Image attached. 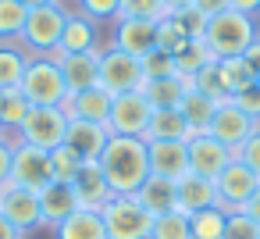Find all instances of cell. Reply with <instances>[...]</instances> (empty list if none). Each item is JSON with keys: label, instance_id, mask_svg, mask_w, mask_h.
<instances>
[{"label": "cell", "instance_id": "cell-54", "mask_svg": "<svg viewBox=\"0 0 260 239\" xmlns=\"http://www.w3.org/2000/svg\"><path fill=\"white\" fill-rule=\"evenodd\" d=\"M256 82H260V79H256Z\"/></svg>", "mask_w": 260, "mask_h": 239}, {"label": "cell", "instance_id": "cell-46", "mask_svg": "<svg viewBox=\"0 0 260 239\" xmlns=\"http://www.w3.org/2000/svg\"><path fill=\"white\" fill-rule=\"evenodd\" d=\"M192 8H196L203 18H210V15H221V11H228V0H192Z\"/></svg>", "mask_w": 260, "mask_h": 239}, {"label": "cell", "instance_id": "cell-37", "mask_svg": "<svg viewBox=\"0 0 260 239\" xmlns=\"http://www.w3.org/2000/svg\"><path fill=\"white\" fill-rule=\"evenodd\" d=\"M82 164H86V161H79V157H75V154H72L64 143H61L57 150H50V175H54V182H64V186H72Z\"/></svg>", "mask_w": 260, "mask_h": 239}, {"label": "cell", "instance_id": "cell-24", "mask_svg": "<svg viewBox=\"0 0 260 239\" xmlns=\"http://www.w3.org/2000/svg\"><path fill=\"white\" fill-rule=\"evenodd\" d=\"M79 211V200H75V189L64 186V182H50L43 193H40V214H43V225H61L68 214Z\"/></svg>", "mask_w": 260, "mask_h": 239}, {"label": "cell", "instance_id": "cell-10", "mask_svg": "<svg viewBox=\"0 0 260 239\" xmlns=\"http://www.w3.org/2000/svg\"><path fill=\"white\" fill-rule=\"evenodd\" d=\"M185 150H189V171L200 175V178H210V182L235 161V154H232L228 146H221V143H217L214 136H207V132L189 136Z\"/></svg>", "mask_w": 260, "mask_h": 239}, {"label": "cell", "instance_id": "cell-1", "mask_svg": "<svg viewBox=\"0 0 260 239\" xmlns=\"http://www.w3.org/2000/svg\"><path fill=\"white\" fill-rule=\"evenodd\" d=\"M107 186L114 193H139V186L150 178V150L139 136H111L104 154L96 157Z\"/></svg>", "mask_w": 260, "mask_h": 239}, {"label": "cell", "instance_id": "cell-19", "mask_svg": "<svg viewBox=\"0 0 260 239\" xmlns=\"http://www.w3.org/2000/svg\"><path fill=\"white\" fill-rule=\"evenodd\" d=\"M150 150V175H160V178H185L189 175V150L185 143H146Z\"/></svg>", "mask_w": 260, "mask_h": 239}, {"label": "cell", "instance_id": "cell-23", "mask_svg": "<svg viewBox=\"0 0 260 239\" xmlns=\"http://www.w3.org/2000/svg\"><path fill=\"white\" fill-rule=\"evenodd\" d=\"M89 50H96V22L86 18L82 11H75V15H68V22H64L57 54H89ZM50 54H54V50H50Z\"/></svg>", "mask_w": 260, "mask_h": 239}, {"label": "cell", "instance_id": "cell-43", "mask_svg": "<svg viewBox=\"0 0 260 239\" xmlns=\"http://www.w3.org/2000/svg\"><path fill=\"white\" fill-rule=\"evenodd\" d=\"M232 104H235L242 114H249L253 122H260V82H253V86L239 89V93L232 97Z\"/></svg>", "mask_w": 260, "mask_h": 239}, {"label": "cell", "instance_id": "cell-35", "mask_svg": "<svg viewBox=\"0 0 260 239\" xmlns=\"http://www.w3.org/2000/svg\"><path fill=\"white\" fill-rule=\"evenodd\" d=\"M214 57H210V50L203 47V40H189V47L175 57V72L178 75H185V79H192L200 68H207Z\"/></svg>", "mask_w": 260, "mask_h": 239}, {"label": "cell", "instance_id": "cell-50", "mask_svg": "<svg viewBox=\"0 0 260 239\" xmlns=\"http://www.w3.org/2000/svg\"><path fill=\"white\" fill-rule=\"evenodd\" d=\"M242 211H246V214H249V218H253V221L260 225V186H256V193L249 196V203H246Z\"/></svg>", "mask_w": 260, "mask_h": 239}, {"label": "cell", "instance_id": "cell-42", "mask_svg": "<svg viewBox=\"0 0 260 239\" xmlns=\"http://www.w3.org/2000/svg\"><path fill=\"white\" fill-rule=\"evenodd\" d=\"M118 8L121 0H79V11L93 22H107V18H118Z\"/></svg>", "mask_w": 260, "mask_h": 239}, {"label": "cell", "instance_id": "cell-30", "mask_svg": "<svg viewBox=\"0 0 260 239\" xmlns=\"http://www.w3.org/2000/svg\"><path fill=\"white\" fill-rule=\"evenodd\" d=\"M214 65H217V75H221V86L228 89V97H235L239 89H246V86L256 82V75L249 72V65L242 57H221Z\"/></svg>", "mask_w": 260, "mask_h": 239}, {"label": "cell", "instance_id": "cell-17", "mask_svg": "<svg viewBox=\"0 0 260 239\" xmlns=\"http://www.w3.org/2000/svg\"><path fill=\"white\" fill-rule=\"evenodd\" d=\"M111 104H114V97H111L107 89L89 86V89H82V93H68V100H64V114H68V118H79V122L107 125V118H111Z\"/></svg>", "mask_w": 260, "mask_h": 239}, {"label": "cell", "instance_id": "cell-31", "mask_svg": "<svg viewBox=\"0 0 260 239\" xmlns=\"http://www.w3.org/2000/svg\"><path fill=\"white\" fill-rule=\"evenodd\" d=\"M25 65H29V54L18 50V47H0V89H18L22 86V75H25Z\"/></svg>", "mask_w": 260, "mask_h": 239}, {"label": "cell", "instance_id": "cell-52", "mask_svg": "<svg viewBox=\"0 0 260 239\" xmlns=\"http://www.w3.org/2000/svg\"><path fill=\"white\" fill-rule=\"evenodd\" d=\"M25 8H43V4H57V0H22Z\"/></svg>", "mask_w": 260, "mask_h": 239}, {"label": "cell", "instance_id": "cell-3", "mask_svg": "<svg viewBox=\"0 0 260 239\" xmlns=\"http://www.w3.org/2000/svg\"><path fill=\"white\" fill-rule=\"evenodd\" d=\"M104 228H107V239H150V228H153V214L136 200V193H114L104 211Z\"/></svg>", "mask_w": 260, "mask_h": 239}, {"label": "cell", "instance_id": "cell-25", "mask_svg": "<svg viewBox=\"0 0 260 239\" xmlns=\"http://www.w3.org/2000/svg\"><path fill=\"white\" fill-rule=\"evenodd\" d=\"M136 200L157 218V214H168V211H178V196H175V182L171 178H160V175H150L143 186H139V193H136Z\"/></svg>", "mask_w": 260, "mask_h": 239}, {"label": "cell", "instance_id": "cell-45", "mask_svg": "<svg viewBox=\"0 0 260 239\" xmlns=\"http://www.w3.org/2000/svg\"><path fill=\"white\" fill-rule=\"evenodd\" d=\"M11 157H15V143L0 139V189L11 182Z\"/></svg>", "mask_w": 260, "mask_h": 239}, {"label": "cell", "instance_id": "cell-34", "mask_svg": "<svg viewBox=\"0 0 260 239\" xmlns=\"http://www.w3.org/2000/svg\"><path fill=\"white\" fill-rule=\"evenodd\" d=\"M185 47H189V36L182 33V25H178L171 15H168V18H160V22H157V50H164V54L178 57Z\"/></svg>", "mask_w": 260, "mask_h": 239}, {"label": "cell", "instance_id": "cell-6", "mask_svg": "<svg viewBox=\"0 0 260 239\" xmlns=\"http://www.w3.org/2000/svg\"><path fill=\"white\" fill-rule=\"evenodd\" d=\"M64 22H68V11L61 4H43V8H29V18H25V29H22V47L32 50V54H50L57 50L61 43V33H64Z\"/></svg>", "mask_w": 260, "mask_h": 239}, {"label": "cell", "instance_id": "cell-29", "mask_svg": "<svg viewBox=\"0 0 260 239\" xmlns=\"http://www.w3.org/2000/svg\"><path fill=\"white\" fill-rule=\"evenodd\" d=\"M224 221H228V211L203 207V211L189 214V232H192V239H224Z\"/></svg>", "mask_w": 260, "mask_h": 239}, {"label": "cell", "instance_id": "cell-2", "mask_svg": "<svg viewBox=\"0 0 260 239\" xmlns=\"http://www.w3.org/2000/svg\"><path fill=\"white\" fill-rule=\"evenodd\" d=\"M253 40H256V22L242 11H232V8L221 11V15H210L207 25H203V47L210 50L214 61L242 57Z\"/></svg>", "mask_w": 260, "mask_h": 239}, {"label": "cell", "instance_id": "cell-41", "mask_svg": "<svg viewBox=\"0 0 260 239\" xmlns=\"http://www.w3.org/2000/svg\"><path fill=\"white\" fill-rule=\"evenodd\" d=\"M235 161H239V164H246V168L260 178V125H256V129H253V136L235 150Z\"/></svg>", "mask_w": 260, "mask_h": 239}, {"label": "cell", "instance_id": "cell-44", "mask_svg": "<svg viewBox=\"0 0 260 239\" xmlns=\"http://www.w3.org/2000/svg\"><path fill=\"white\" fill-rule=\"evenodd\" d=\"M178 25H182V33L189 36V40H203V25H207V18L196 11V8H185V11H175L171 15Z\"/></svg>", "mask_w": 260, "mask_h": 239}, {"label": "cell", "instance_id": "cell-36", "mask_svg": "<svg viewBox=\"0 0 260 239\" xmlns=\"http://www.w3.org/2000/svg\"><path fill=\"white\" fill-rule=\"evenodd\" d=\"M192 89H196V93H203V97H210L214 104H228V100H232V97H228V89L221 86V75H217V65H214V61L192 75Z\"/></svg>", "mask_w": 260, "mask_h": 239}, {"label": "cell", "instance_id": "cell-12", "mask_svg": "<svg viewBox=\"0 0 260 239\" xmlns=\"http://www.w3.org/2000/svg\"><path fill=\"white\" fill-rule=\"evenodd\" d=\"M256 125H260V122H253L249 114H242V111L228 100V104H221V107H217V114H214V122H210L207 136H214L221 146H228V150L235 154V150L253 136V129H256Z\"/></svg>", "mask_w": 260, "mask_h": 239}, {"label": "cell", "instance_id": "cell-8", "mask_svg": "<svg viewBox=\"0 0 260 239\" xmlns=\"http://www.w3.org/2000/svg\"><path fill=\"white\" fill-rule=\"evenodd\" d=\"M54 182L50 175V154L29 143H15V157H11V186H22L29 193H43Z\"/></svg>", "mask_w": 260, "mask_h": 239}, {"label": "cell", "instance_id": "cell-53", "mask_svg": "<svg viewBox=\"0 0 260 239\" xmlns=\"http://www.w3.org/2000/svg\"><path fill=\"white\" fill-rule=\"evenodd\" d=\"M0 139H4V129H0Z\"/></svg>", "mask_w": 260, "mask_h": 239}, {"label": "cell", "instance_id": "cell-39", "mask_svg": "<svg viewBox=\"0 0 260 239\" xmlns=\"http://www.w3.org/2000/svg\"><path fill=\"white\" fill-rule=\"evenodd\" d=\"M224 239H260V225H256L246 211H228Z\"/></svg>", "mask_w": 260, "mask_h": 239}, {"label": "cell", "instance_id": "cell-21", "mask_svg": "<svg viewBox=\"0 0 260 239\" xmlns=\"http://www.w3.org/2000/svg\"><path fill=\"white\" fill-rule=\"evenodd\" d=\"M189 125L182 118L178 107H164V111H153L150 114V125L143 132L146 143H189Z\"/></svg>", "mask_w": 260, "mask_h": 239}, {"label": "cell", "instance_id": "cell-7", "mask_svg": "<svg viewBox=\"0 0 260 239\" xmlns=\"http://www.w3.org/2000/svg\"><path fill=\"white\" fill-rule=\"evenodd\" d=\"M64 132H68L64 107H32L29 118L18 125V143H29V146H40L50 154L64 143Z\"/></svg>", "mask_w": 260, "mask_h": 239}, {"label": "cell", "instance_id": "cell-14", "mask_svg": "<svg viewBox=\"0 0 260 239\" xmlns=\"http://www.w3.org/2000/svg\"><path fill=\"white\" fill-rule=\"evenodd\" d=\"M114 47L143 61L150 50H157V22L153 18H114Z\"/></svg>", "mask_w": 260, "mask_h": 239}, {"label": "cell", "instance_id": "cell-26", "mask_svg": "<svg viewBox=\"0 0 260 239\" xmlns=\"http://www.w3.org/2000/svg\"><path fill=\"white\" fill-rule=\"evenodd\" d=\"M54 235H57V239H107V228H104L100 211L79 207L75 214H68V218L54 228Z\"/></svg>", "mask_w": 260, "mask_h": 239}, {"label": "cell", "instance_id": "cell-11", "mask_svg": "<svg viewBox=\"0 0 260 239\" xmlns=\"http://www.w3.org/2000/svg\"><path fill=\"white\" fill-rule=\"evenodd\" d=\"M256 186H260V178L246 168V164H239V161H232L217 178H214V189H217V207L221 211H242L246 203H249V196L256 193Z\"/></svg>", "mask_w": 260, "mask_h": 239}, {"label": "cell", "instance_id": "cell-32", "mask_svg": "<svg viewBox=\"0 0 260 239\" xmlns=\"http://www.w3.org/2000/svg\"><path fill=\"white\" fill-rule=\"evenodd\" d=\"M25 18H29V8L22 0H0V43L4 40H22Z\"/></svg>", "mask_w": 260, "mask_h": 239}, {"label": "cell", "instance_id": "cell-15", "mask_svg": "<svg viewBox=\"0 0 260 239\" xmlns=\"http://www.w3.org/2000/svg\"><path fill=\"white\" fill-rule=\"evenodd\" d=\"M50 61H57L61 75H64V86L68 93H82L89 86H96V72H100V50H89V54H47Z\"/></svg>", "mask_w": 260, "mask_h": 239}, {"label": "cell", "instance_id": "cell-5", "mask_svg": "<svg viewBox=\"0 0 260 239\" xmlns=\"http://www.w3.org/2000/svg\"><path fill=\"white\" fill-rule=\"evenodd\" d=\"M146 82L143 75V61L118 50L111 43V50H100V72H96V86L107 89L111 97H121V93H139Z\"/></svg>", "mask_w": 260, "mask_h": 239}, {"label": "cell", "instance_id": "cell-49", "mask_svg": "<svg viewBox=\"0 0 260 239\" xmlns=\"http://www.w3.org/2000/svg\"><path fill=\"white\" fill-rule=\"evenodd\" d=\"M0 239H25V232H22L18 225H11L4 214H0Z\"/></svg>", "mask_w": 260, "mask_h": 239}, {"label": "cell", "instance_id": "cell-48", "mask_svg": "<svg viewBox=\"0 0 260 239\" xmlns=\"http://www.w3.org/2000/svg\"><path fill=\"white\" fill-rule=\"evenodd\" d=\"M228 8L232 11H242V15H260V0H228Z\"/></svg>", "mask_w": 260, "mask_h": 239}, {"label": "cell", "instance_id": "cell-20", "mask_svg": "<svg viewBox=\"0 0 260 239\" xmlns=\"http://www.w3.org/2000/svg\"><path fill=\"white\" fill-rule=\"evenodd\" d=\"M192 89V79L185 75H168V79H146L143 82V97L153 111H164V107H178L185 100V93Z\"/></svg>", "mask_w": 260, "mask_h": 239}, {"label": "cell", "instance_id": "cell-40", "mask_svg": "<svg viewBox=\"0 0 260 239\" xmlns=\"http://www.w3.org/2000/svg\"><path fill=\"white\" fill-rule=\"evenodd\" d=\"M143 75L146 79H168V75H178L175 72V57L164 54V50H150L143 57Z\"/></svg>", "mask_w": 260, "mask_h": 239}, {"label": "cell", "instance_id": "cell-4", "mask_svg": "<svg viewBox=\"0 0 260 239\" xmlns=\"http://www.w3.org/2000/svg\"><path fill=\"white\" fill-rule=\"evenodd\" d=\"M18 89L29 97L32 107H64V100H68V86H64V75H61L57 61H50L43 54L29 57Z\"/></svg>", "mask_w": 260, "mask_h": 239}, {"label": "cell", "instance_id": "cell-22", "mask_svg": "<svg viewBox=\"0 0 260 239\" xmlns=\"http://www.w3.org/2000/svg\"><path fill=\"white\" fill-rule=\"evenodd\" d=\"M175 196H178V211L182 214H196L203 207H217V189L210 178H200V175H185L175 182Z\"/></svg>", "mask_w": 260, "mask_h": 239}, {"label": "cell", "instance_id": "cell-16", "mask_svg": "<svg viewBox=\"0 0 260 239\" xmlns=\"http://www.w3.org/2000/svg\"><path fill=\"white\" fill-rule=\"evenodd\" d=\"M111 132L107 125H93V122H79V118H68V132H64V146L79 157V161H96L107 146Z\"/></svg>", "mask_w": 260, "mask_h": 239}, {"label": "cell", "instance_id": "cell-28", "mask_svg": "<svg viewBox=\"0 0 260 239\" xmlns=\"http://www.w3.org/2000/svg\"><path fill=\"white\" fill-rule=\"evenodd\" d=\"M32 104L22 89H0V129L4 132H18V125L29 118Z\"/></svg>", "mask_w": 260, "mask_h": 239}, {"label": "cell", "instance_id": "cell-47", "mask_svg": "<svg viewBox=\"0 0 260 239\" xmlns=\"http://www.w3.org/2000/svg\"><path fill=\"white\" fill-rule=\"evenodd\" d=\"M242 61H246V65H249V72H253V75L260 79V36H256V40L249 43V50L242 54Z\"/></svg>", "mask_w": 260, "mask_h": 239}, {"label": "cell", "instance_id": "cell-51", "mask_svg": "<svg viewBox=\"0 0 260 239\" xmlns=\"http://www.w3.org/2000/svg\"><path fill=\"white\" fill-rule=\"evenodd\" d=\"M164 8H168V15H175V11H185V8H192V0H164Z\"/></svg>", "mask_w": 260, "mask_h": 239}, {"label": "cell", "instance_id": "cell-18", "mask_svg": "<svg viewBox=\"0 0 260 239\" xmlns=\"http://www.w3.org/2000/svg\"><path fill=\"white\" fill-rule=\"evenodd\" d=\"M72 189H75L79 207H86V211H104V203L114 196V189L107 186V178H104V171H100L96 161H86V164L79 168Z\"/></svg>", "mask_w": 260, "mask_h": 239}, {"label": "cell", "instance_id": "cell-33", "mask_svg": "<svg viewBox=\"0 0 260 239\" xmlns=\"http://www.w3.org/2000/svg\"><path fill=\"white\" fill-rule=\"evenodd\" d=\"M150 239H192V232H189V214H182V211L157 214V218H153V228H150Z\"/></svg>", "mask_w": 260, "mask_h": 239}, {"label": "cell", "instance_id": "cell-27", "mask_svg": "<svg viewBox=\"0 0 260 239\" xmlns=\"http://www.w3.org/2000/svg\"><path fill=\"white\" fill-rule=\"evenodd\" d=\"M217 107H221V104H214L210 97H203V93H196V89H189V93H185V100L178 104V111H182V118H185V125H189V132H192V136L210 129V122H214Z\"/></svg>", "mask_w": 260, "mask_h": 239}, {"label": "cell", "instance_id": "cell-38", "mask_svg": "<svg viewBox=\"0 0 260 239\" xmlns=\"http://www.w3.org/2000/svg\"><path fill=\"white\" fill-rule=\"evenodd\" d=\"M118 18H168V8H164V0H121V8H118Z\"/></svg>", "mask_w": 260, "mask_h": 239}, {"label": "cell", "instance_id": "cell-9", "mask_svg": "<svg viewBox=\"0 0 260 239\" xmlns=\"http://www.w3.org/2000/svg\"><path fill=\"white\" fill-rule=\"evenodd\" d=\"M150 114H153V107L146 104L143 93H121V97H114V104H111L107 132H111V136H139V139H143V132H146V125H150Z\"/></svg>", "mask_w": 260, "mask_h": 239}, {"label": "cell", "instance_id": "cell-13", "mask_svg": "<svg viewBox=\"0 0 260 239\" xmlns=\"http://www.w3.org/2000/svg\"><path fill=\"white\" fill-rule=\"evenodd\" d=\"M0 214H4L11 225H18L22 232L40 228V225H43V214H40V193H29V189L8 182L4 189H0Z\"/></svg>", "mask_w": 260, "mask_h": 239}]
</instances>
